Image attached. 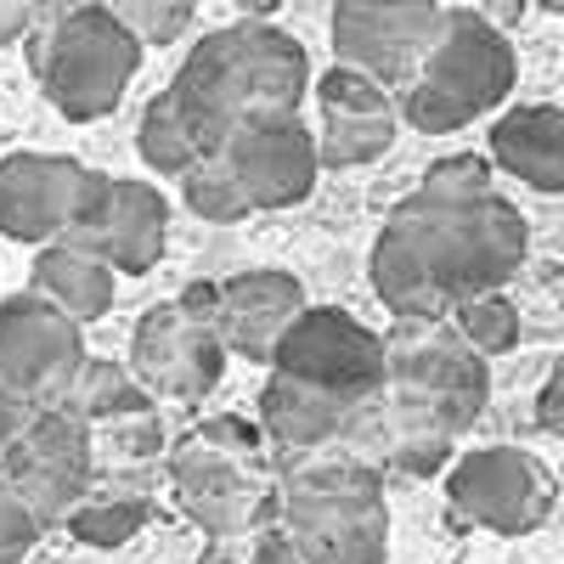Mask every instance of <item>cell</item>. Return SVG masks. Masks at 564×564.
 I'll return each instance as SVG.
<instances>
[{
	"label": "cell",
	"mask_w": 564,
	"mask_h": 564,
	"mask_svg": "<svg viewBox=\"0 0 564 564\" xmlns=\"http://www.w3.org/2000/svg\"><path fill=\"white\" fill-rule=\"evenodd\" d=\"M525 215L502 193L435 198L412 193L372 243V289L401 322H446L525 265Z\"/></svg>",
	"instance_id": "cell-1"
},
{
	"label": "cell",
	"mask_w": 564,
	"mask_h": 564,
	"mask_svg": "<svg viewBox=\"0 0 564 564\" xmlns=\"http://www.w3.org/2000/svg\"><path fill=\"white\" fill-rule=\"evenodd\" d=\"M486 356L468 350L457 327L401 322L384 345V390L356 412L350 430H367L372 452L406 475H435L452 463V441L486 412Z\"/></svg>",
	"instance_id": "cell-2"
},
{
	"label": "cell",
	"mask_w": 564,
	"mask_h": 564,
	"mask_svg": "<svg viewBox=\"0 0 564 564\" xmlns=\"http://www.w3.org/2000/svg\"><path fill=\"white\" fill-rule=\"evenodd\" d=\"M311 90V57L271 23H231L204 34L170 79V102L215 159L220 141L265 113H300Z\"/></svg>",
	"instance_id": "cell-3"
},
{
	"label": "cell",
	"mask_w": 564,
	"mask_h": 564,
	"mask_svg": "<svg viewBox=\"0 0 564 564\" xmlns=\"http://www.w3.org/2000/svg\"><path fill=\"white\" fill-rule=\"evenodd\" d=\"M513 79H520V63H513V45L497 23H486V12L452 7L441 12V29L423 52L417 74L401 85L395 119H406L423 135H452L468 119L491 113Z\"/></svg>",
	"instance_id": "cell-4"
},
{
	"label": "cell",
	"mask_w": 564,
	"mask_h": 564,
	"mask_svg": "<svg viewBox=\"0 0 564 564\" xmlns=\"http://www.w3.org/2000/svg\"><path fill=\"white\" fill-rule=\"evenodd\" d=\"M276 508L300 564H384L390 553V508L372 463H311L289 475Z\"/></svg>",
	"instance_id": "cell-5"
},
{
	"label": "cell",
	"mask_w": 564,
	"mask_h": 564,
	"mask_svg": "<svg viewBox=\"0 0 564 564\" xmlns=\"http://www.w3.org/2000/svg\"><path fill=\"white\" fill-rule=\"evenodd\" d=\"M170 480L186 520L209 536H238L276 508L265 441L243 417H209L170 452Z\"/></svg>",
	"instance_id": "cell-6"
},
{
	"label": "cell",
	"mask_w": 564,
	"mask_h": 564,
	"mask_svg": "<svg viewBox=\"0 0 564 564\" xmlns=\"http://www.w3.org/2000/svg\"><path fill=\"white\" fill-rule=\"evenodd\" d=\"M29 68L63 119L90 124L124 102L141 68V45L97 0V7H79L45 29H29Z\"/></svg>",
	"instance_id": "cell-7"
},
{
	"label": "cell",
	"mask_w": 564,
	"mask_h": 564,
	"mask_svg": "<svg viewBox=\"0 0 564 564\" xmlns=\"http://www.w3.org/2000/svg\"><path fill=\"white\" fill-rule=\"evenodd\" d=\"M215 305H220V282H193L181 300L141 311L130 334V379L170 401H204L226 372Z\"/></svg>",
	"instance_id": "cell-8"
},
{
	"label": "cell",
	"mask_w": 564,
	"mask_h": 564,
	"mask_svg": "<svg viewBox=\"0 0 564 564\" xmlns=\"http://www.w3.org/2000/svg\"><path fill=\"white\" fill-rule=\"evenodd\" d=\"M271 367L361 412L384 390V339L339 305H305L276 339Z\"/></svg>",
	"instance_id": "cell-9"
},
{
	"label": "cell",
	"mask_w": 564,
	"mask_h": 564,
	"mask_svg": "<svg viewBox=\"0 0 564 564\" xmlns=\"http://www.w3.org/2000/svg\"><path fill=\"white\" fill-rule=\"evenodd\" d=\"M0 480H7L40 525L68 520L90 497V423L63 406H40L18 441L0 446Z\"/></svg>",
	"instance_id": "cell-10"
},
{
	"label": "cell",
	"mask_w": 564,
	"mask_h": 564,
	"mask_svg": "<svg viewBox=\"0 0 564 564\" xmlns=\"http://www.w3.org/2000/svg\"><path fill=\"white\" fill-rule=\"evenodd\" d=\"M446 502L463 525H480L497 536H525L553 508V475L520 446H480L452 463Z\"/></svg>",
	"instance_id": "cell-11"
},
{
	"label": "cell",
	"mask_w": 564,
	"mask_h": 564,
	"mask_svg": "<svg viewBox=\"0 0 564 564\" xmlns=\"http://www.w3.org/2000/svg\"><path fill=\"white\" fill-rule=\"evenodd\" d=\"M435 0H339L334 7V52L339 68H356L367 79L406 85L430 52V40L441 29Z\"/></svg>",
	"instance_id": "cell-12"
},
{
	"label": "cell",
	"mask_w": 564,
	"mask_h": 564,
	"mask_svg": "<svg viewBox=\"0 0 564 564\" xmlns=\"http://www.w3.org/2000/svg\"><path fill=\"white\" fill-rule=\"evenodd\" d=\"M220 164L243 186L249 209H294L311 198L322 175L316 135L300 124V113H265L238 124L220 141Z\"/></svg>",
	"instance_id": "cell-13"
},
{
	"label": "cell",
	"mask_w": 564,
	"mask_h": 564,
	"mask_svg": "<svg viewBox=\"0 0 564 564\" xmlns=\"http://www.w3.org/2000/svg\"><path fill=\"white\" fill-rule=\"evenodd\" d=\"M79 367H85L79 322H68L40 294L0 300V379L18 395H29L34 406H45V401L57 406Z\"/></svg>",
	"instance_id": "cell-14"
},
{
	"label": "cell",
	"mask_w": 564,
	"mask_h": 564,
	"mask_svg": "<svg viewBox=\"0 0 564 564\" xmlns=\"http://www.w3.org/2000/svg\"><path fill=\"white\" fill-rule=\"evenodd\" d=\"M316 108H322V130L311 135H316L322 170H356L390 153L395 102L379 79H367L356 68H327L316 79Z\"/></svg>",
	"instance_id": "cell-15"
},
{
	"label": "cell",
	"mask_w": 564,
	"mask_h": 564,
	"mask_svg": "<svg viewBox=\"0 0 564 564\" xmlns=\"http://www.w3.org/2000/svg\"><path fill=\"white\" fill-rule=\"evenodd\" d=\"M85 181L79 159L63 153H7L0 159V231L18 243H57Z\"/></svg>",
	"instance_id": "cell-16"
},
{
	"label": "cell",
	"mask_w": 564,
	"mask_h": 564,
	"mask_svg": "<svg viewBox=\"0 0 564 564\" xmlns=\"http://www.w3.org/2000/svg\"><path fill=\"white\" fill-rule=\"evenodd\" d=\"M300 311H305V294H300L294 271H238L231 282H220L215 334L231 356L271 361L276 339L289 334V322Z\"/></svg>",
	"instance_id": "cell-17"
},
{
	"label": "cell",
	"mask_w": 564,
	"mask_h": 564,
	"mask_svg": "<svg viewBox=\"0 0 564 564\" xmlns=\"http://www.w3.org/2000/svg\"><path fill=\"white\" fill-rule=\"evenodd\" d=\"M164 238H170V209L164 193L148 181H119L113 175V209L102 220V231L90 238V254H102L113 265V276H148L164 260Z\"/></svg>",
	"instance_id": "cell-18"
},
{
	"label": "cell",
	"mask_w": 564,
	"mask_h": 564,
	"mask_svg": "<svg viewBox=\"0 0 564 564\" xmlns=\"http://www.w3.org/2000/svg\"><path fill=\"white\" fill-rule=\"evenodd\" d=\"M491 164L536 193H564V108H508L491 124Z\"/></svg>",
	"instance_id": "cell-19"
},
{
	"label": "cell",
	"mask_w": 564,
	"mask_h": 564,
	"mask_svg": "<svg viewBox=\"0 0 564 564\" xmlns=\"http://www.w3.org/2000/svg\"><path fill=\"white\" fill-rule=\"evenodd\" d=\"M34 294L52 300L68 322H97L113 311V265L102 254H90L79 243H45L34 254Z\"/></svg>",
	"instance_id": "cell-20"
},
{
	"label": "cell",
	"mask_w": 564,
	"mask_h": 564,
	"mask_svg": "<svg viewBox=\"0 0 564 564\" xmlns=\"http://www.w3.org/2000/svg\"><path fill=\"white\" fill-rule=\"evenodd\" d=\"M260 417H265V430H271L282 446L311 452V446H327V441L350 435L356 406L322 395V390H311V384H300V379H282V372H271L265 390H260Z\"/></svg>",
	"instance_id": "cell-21"
},
{
	"label": "cell",
	"mask_w": 564,
	"mask_h": 564,
	"mask_svg": "<svg viewBox=\"0 0 564 564\" xmlns=\"http://www.w3.org/2000/svg\"><path fill=\"white\" fill-rule=\"evenodd\" d=\"M63 412H74L79 423H108V417H135L148 412V390L130 379V367L119 361H85L74 372V384L57 401Z\"/></svg>",
	"instance_id": "cell-22"
},
{
	"label": "cell",
	"mask_w": 564,
	"mask_h": 564,
	"mask_svg": "<svg viewBox=\"0 0 564 564\" xmlns=\"http://www.w3.org/2000/svg\"><path fill=\"white\" fill-rule=\"evenodd\" d=\"M135 148H141V159H148L159 175H186L198 159H209L204 148H198V135L186 130V119L175 113V102H170V90H159V97L148 102V113H141V130H135Z\"/></svg>",
	"instance_id": "cell-23"
},
{
	"label": "cell",
	"mask_w": 564,
	"mask_h": 564,
	"mask_svg": "<svg viewBox=\"0 0 564 564\" xmlns=\"http://www.w3.org/2000/svg\"><path fill=\"white\" fill-rule=\"evenodd\" d=\"M141 525H148V502H135V497H85L68 513V531L85 547H124Z\"/></svg>",
	"instance_id": "cell-24"
},
{
	"label": "cell",
	"mask_w": 564,
	"mask_h": 564,
	"mask_svg": "<svg viewBox=\"0 0 564 564\" xmlns=\"http://www.w3.org/2000/svg\"><path fill=\"white\" fill-rule=\"evenodd\" d=\"M452 316H457V339L475 356H508L520 345V311H513L508 294H480Z\"/></svg>",
	"instance_id": "cell-25"
},
{
	"label": "cell",
	"mask_w": 564,
	"mask_h": 564,
	"mask_svg": "<svg viewBox=\"0 0 564 564\" xmlns=\"http://www.w3.org/2000/svg\"><path fill=\"white\" fill-rule=\"evenodd\" d=\"M181 193H186V209L204 215V220H215V226H231V220L254 215L249 198H243V186L231 181V170L220 164V153H215V159H198L193 170H186V175H181Z\"/></svg>",
	"instance_id": "cell-26"
},
{
	"label": "cell",
	"mask_w": 564,
	"mask_h": 564,
	"mask_svg": "<svg viewBox=\"0 0 564 564\" xmlns=\"http://www.w3.org/2000/svg\"><path fill=\"white\" fill-rule=\"evenodd\" d=\"M102 7L130 29L135 45H170L193 23V0H102Z\"/></svg>",
	"instance_id": "cell-27"
},
{
	"label": "cell",
	"mask_w": 564,
	"mask_h": 564,
	"mask_svg": "<svg viewBox=\"0 0 564 564\" xmlns=\"http://www.w3.org/2000/svg\"><path fill=\"white\" fill-rule=\"evenodd\" d=\"M417 193H435V198H475V193H497L491 186V159H475V153H452V159H435L423 170V186Z\"/></svg>",
	"instance_id": "cell-28"
},
{
	"label": "cell",
	"mask_w": 564,
	"mask_h": 564,
	"mask_svg": "<svg viewBox=\"0 0 564 564\" xmlns=\"http://www.w3.org/2000/svg\"><path fill=\"white\" fill-rule=\"evenodd\" d=\"M40 531L45 525L29 513V502L0 480V564H23V553L40 542Z\"/></svg>",
	"instance_id": "cell-29"
},
{
	"label": "cell",
	"mask_w": 564,
	"mask_h": 564,
	"mask_svg": "<svg viewBox=\"0 0 564 564\" xmlns=\"http://www.w3.org/2000/svg\"><path fill=\"white\" fill-rule=\"evenodd\" d=\"M536 423H542L547 435H564V356L553 361L547 384H542V395H536Z\"/></svg>",
	"instance_id": "cell-30"
},
{
	"label": "cell",
	"mask_w": 564,
	"mask_h": 564,
	"mask_svg": "<svg viewBox=\"0 0 564 564\" xmlns=\"http://www.w3.org/2000/svg\"><path fill=\"white\" fill-rule=\"evenodd\" d=\"M40 406L29 401V395H18L7 379H0V446H7V441H18L23 430H29V417H34Z\"/></svg>",
	"instance_id": "cell-31"
},
{
	"label": "cell",
	"mask_w": 564,
	"mask_h": 564,
	"mask_svg": "<svg viewBox=\"0 0 564 564\" xmlns=\"http://www.w3.org/2000/svg\"><path fill=\"white\" fill-rule=\"evenodd\" d=\"M249 564H300V553H294V542L282 536V531H265L260 542H254V558Z\"/></svg>",
	"instance_id": "cell-32"
},
{
	"label": "cell",
	"mask_w": 564,
	"mask_h": 564,
	"mask_svg": "<svg viewBox=\"0 0 564 564\" xmlns=\"http://www.w3.org/2000/svg\"><path fill=\"white\" fill-rule=\"evenodd\" d=\"M29 0H0V45H12V40H23L29 34Z\"/></svg>",
	"instance_id": "cell-33"
},
{
	"label": "cell",
	"mask_w": 564,
	"mask_h": 564,
	"mask_svg": "<svg viewBox=\"0 0 564 564\" xmlns=\"http://www.w3.org/2000/svg\"><path fill=\"white\" fill-rule=\"evenodd\" d=\"M79 7H97V0H29V29H45V23H57V18H68V12H79Z\"/></svg>",
	"instance_id": "cell-34"
},
{
	"label": "cell",
	"mask_w": 564,
	"mask_h": 564,
	"mask_svg": "<svg viewBox=\"0 0 564 564\" xmlns=\"http://www.w3.org/2000/svg\"><path fill=\"white\" fill-rule=\"evenodd\" d=\"M525 7L531 0H486V23H497V29H513L525 18Z\"/></svg>",
	"instance_id": "cell-35"
},
{
	"label": "cell",
	"mask_w": 564,
	"mask_h": 564,
	"mask_svg": "<svg viewBox=\"0 0 564 564\" xmlns=\"http://www.w3.org/2000/svg\"><path fill=\"white\" fill-rule=\"evenodd\" d=\"M282 7V0H238V12H243V23H265L271 12Z\"/></svg>",
	"instance_id": "cell-36"
},
{
	"label": "cell",
	"mask_w": 564,
	"mask_h": 564,
	"mask_svg": "<svg viewBox=\"0 0 564 564\" xmlns=\"http://www.w3.org/2000/svg\"><path fill=\"white\" fill-rule=\"evenodd\" d=\"M536 7H547V12H564V0H536Z\"/></svg>",
	"instance_id": "cell-37"
}]
</instances>
